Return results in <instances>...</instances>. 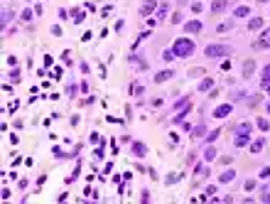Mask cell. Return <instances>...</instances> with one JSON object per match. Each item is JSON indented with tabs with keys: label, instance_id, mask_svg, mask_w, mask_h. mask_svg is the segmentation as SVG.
<instances>
[{
	"label": "cell",
	"instance_id": "obj_5",
	"mask_svg": "<svg viewBox=\"0 0 270 204\" xmlns=\"http://www.w3.org/2000/svg\"><path fill=\"white\" fill-rule=\"evenodd\" d=\"M187 30H192V32H199V30H202V25H199V22H189V25H187Z\"/></svg>",
	"mask_w": 270,
	"mask_h": 204
},
{
	"label": "cell",
	"instance_id": "obj_4",
	"mask_svg": "<svg viewBox=\"0 0 270 204\" xmlns=\"http://www.w3.org/2000/svg\"><path fill=\"white\" fill-rule=\"evenodd\" d=\"M253 67H255L253 62H246V64H243V74H246V76H250V74H253Z\"/></svg>",
	"mask_w": 270,
	"mask_h": 204
},
{
	"label": "cell",
	"instance_id": "obj_6",
	"mask_svg": "<svg viewBox=\"0 0 270 204\" xmlns=\"http://www.w3.org/2000/svg\"><path fill=\"white\" fill-rule=\"evenodd\" d=\"M260 27V20H250V30H258Z\"/></svg>",
	"mask_w": 270,
	"mask_h": 204
},
{
	"label": "cell",
	"instance_id": "obj_2",
	"mask_svg": "<svg viewBox=\"0 0 270 204\" xmlns=\"http://www.w3.org/2000/svg\"><path fill=\"white\" fill-rule=\"evenodd\" d=\"M226 54V47H206V57H224Z\"/></svg>",
	"mask_w": 270,
	"mask_h": 204
},
{
	"label": "cell",
	"instance_id": "obj_3",
	"mask_svg": "<svg viewBox=\"0 0 270 204\" xmlns=\"http://www.w3.org/2000/svg\"><path fill=\"white\" fill-rule=\"evenodd\" d=\"M265 47H270V30H268L265 34H263V37H260L258 42H255V49H265Z\"/></svg>",
	"mask_w": 270,
	"mask_h": 204
},
{
	"label": "cell",
	"instance_id": "obj_1",
	"mask_svg": "<svg viewBox=\"0 0 270 204\" xmlns=\"http://www.w3.org/2000/svg\"><path fill=\"white\" fill-rule=\"evenodd\" d=\"M192 47H194L192 42H187V39H179V42L174 44V52H177V54H192Z\"/></svg>",
	"mask_w": 270,
	"mask_h": 204
}]
</instances>
